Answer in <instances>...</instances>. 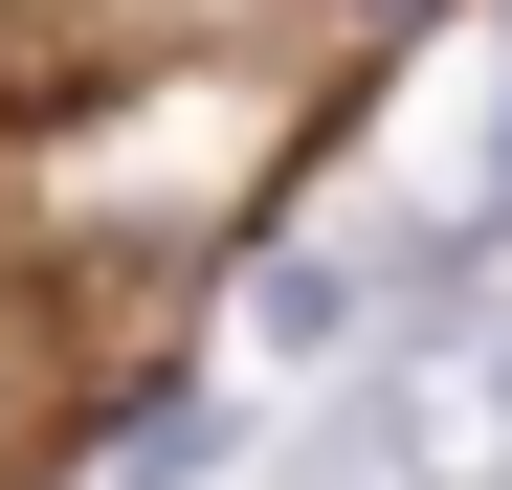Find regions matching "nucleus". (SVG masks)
Returning <instances> with one entry per match:
<instances>
[{
    "label": "nucleus",
    "mask_w": 512,
    "mask_h": 490,
    "mask_svg": "<svg viewBox=\"0 0 512 490\" xmlns=\"http://www.w3.org/2000/svg\"><path fill=\"white\" fill-rule=\"evenodd\" d=\"M179 468H223V401H134V446H112L90 490H179Z\"/></svg>",
    "instance_id": "f03ea898"
},
{
    "label": "nucleus",
    "mask_w": 512,
    "mask_h": 490,
    "mask_svg": "<svg viewBox=\"0 0 512 490\" xmlns=\"http://www.w3.org/2000/svg\"><path fill=\"white\" fill-rule=\"evenodd\" d=\"M490 201H512V112H490Z\"/></svg>",
    "instance_id": "7ed1b4c3"
},
{
    "label": "nucleus",
    "mask_w": 512,
    "mask_h": 490,
    "mask_svg": "<svg viewBox=\"0 0 512 490\" xmlns=\"http://www.w3.org/2000/svg\"><path fill=\"white\" fill-rule=\"evenodd\" d=\"M357 424H379V490H512V312H423Z\"/></svg>",
    "instance_id": "f257e3e1"
}]
</instances>
